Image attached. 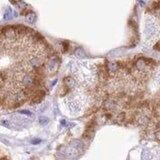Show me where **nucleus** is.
I'll return each mask as SVG.
<instances>
[{
  "label": "nucleus",
  "mask_w": 160,
  "mask_h": 160,
  "mask_svg": "<svg viewBox=\"0 0 160 160\" xmlns=\"http://www.w3.org/2000/svg\"><path fill=\"white\" fill-rule=\"evenodd\" d=\"M1 31H2V33H3L4 38L6 40L15 41L18 37L17 33H16L14 28H13V26H5V27H3V28H1Z\"/></svg>",
  "instance_id": "1"
},
{
  "label": "nucleus",
  "mask_w": 160,
  "mask_h": 160,
  "mask_svg": "<svg viewBox=\"0 0 160 160\" xmlns=\"http://www.w3.org/2000/svg\"><path fill=\"white\" fill-rule=\"evenodd\" d=\"M58 63H59V60L57 59L56 56L51 57V58L48 60L47 64H46V69L50 73H54L55 71L57 70V68H58Z\"/></svg>",
  "instance_id": "2"
},
{
  "label": "nucleus",
  "mask_w": 160,
  "mask_h": 160,
  "mask_svg": "<svg viewBox=\"0 0 160 160\" xmlns=\"http://www.w3.org/2000/svg\"><path fill=\"white\" fill-rule=\"evenodd\" d=\"M31 96H32L31 103H39V102L42 101V99L44 98V96H45V92H44L43 90H38V91H35Z\"/></svg>",
  "instance_id": "3"
},
{
  "label": "nucleus",
  "mask_w": 160,
  "mask_h": 160,
  "mask_svg": "<svg viewBox=\"0 0 160 160\" xmlns=\"http://www.w3.org/2000/svg\"><path fill=\"white\" fill-rule=\"evenodd\" d=\"M30 64H31L34 68H39L41 65L43 64V60L40 58V57H33V58L30 60Z\"/></svg>",
  "instance_id": "4"
},
{
  "label": "nucleus",
  "mask_w": 160,
  "mask_h": 160,
  "mask_svg": "<svg viewBox=\"0 0 160 160\" xmlns=\"http://www.w3.org/2000/svg\"><path fill=\"white\" fill-rule=\"evenodd\" d=\"M25 18H26V20L29 22V23H33V22L35 21V14L32 12V11H29V12L26 13Z\"/></svg>",
  "instance_id": "5"
},
{
  "label": "nucleus",
  "mask_w": 160,
  "mask_h": 160,
  "mask_svg": "<svg viewBox=\"0 0 160 160\" xmlns=\"http://www.w3.org/2000/svg\"><path fill=\"white\" fill-rule=\"evenodd\" d=\"M12 15H13L12 14V9H11V8H8L4 13V19L5 20H9V19L12 18Z\"/></svg>",
  "instance_id": "6"
},
{
  "label": "nucleus",
  "mask_w": 160,
  "mask_h": 160,
  "mask_svg": "<svg viewBox=\"0 0 160 160\" xmlns=\"http://www.w3.org/2000/svg\"><path fill=\"white\" fill-rule=\"evenodd\" d=\"M39 122H40V124H42V125H45L46 123H48V119L46 117H40Z\"/></svg>",
  "instance_id": "7"
},
{
  "label": "nucleus",
  "mask_w": 160,
  "mask_h": 160,
  "mask_svg": "<svg viewBox=\"0 0 160 160\" xmlns=\"http://www.w3.org/2000/svg\"><path fill=\"white\" fill-rule=\"evenodd\" d=\"M62 46H63V50L66 51L68 49V46H69V44H68L67 41H63V42H62Z\"/></svg>",
  "instance_id": "8"
},
{
  "label": "nucleus",
  "mask_w": 160,
  "mask_h": 160,
  "mask_svg": "<svg viewBox=\"0 0 160 160\" xmlns=\"http://www.w3.org/2000/svg\"><path fill=\"white\" fill-rule=\"evenodd\" d=\"M21 113V114H25V115H28V116H31V113H30L28 110H21V111H19Z\"/></svg>",
  "instance_id": "9"
},
{
  "label": "nucleus",
  "mask_w": 160,
  "mask_h": 160,
  "mask_svg": "<svg viewBox=\"0 0 160 160\" xmlns=\"http://www.w3.org/2000/svg\"><path fill=\"white\" fill-rule=\"evenodd\" d=\"M1 124H2V125H4V126H6V127H8V126H9V123H8L7 120H2V121H1Z\"/></svg>",
  "instance_id": "10"
},
{
  "label": "nucleus",
  "mask_w": 160,
  "mask_h": 160,
  "mask_svg": "<svg viewBox=\"0 0 160 160\" xmlns=\"http://www.w3.org/2000/svg\"><path fill=\"white\" fill-rule=\"evenodd\" d=\"M39 142H40L39 139H35V140H33V141H32L33 144H37V143H39Z\"/></svg>",
  "instance_id": "11"
},
{
  "label": "nucleus",
  "mask_w": 160,
  "mask_h": 160,
  "mask_svg": "<svg viewBox=\"0 0 160 160\" xmlns=\"http://www.w3.org/2000/svg\"><path fill=\"white\" fill-rule=\"evenodd\" d=\"M61 123H62V124H63V125H65V124H66V121H65V120H64V119H63V120H62V121H61Z\"/></svg>",
  "instance_id": "12"
},
{
  "label": "nucleus",
  "mask_w": 160,
  "mask_h": 160,
  "mask_svg": "<svg viewBox=\"0 0 160 160\" xmlns=\"http://www.w3.org/2000/svg\"><path fill=\"white\" fill-rule=\"evenodd\" d=\"M155 49H156V50H158V43H156V45H155Z\"/></svg>",
  "instance_id": "13"
},
{
  "label": "nucleus",
  "mask_w": 160,
  "mask_h": 160,
  "mask_svg": "<svg viewBox=\"0 0 160 160\" xmlns=\"http://www.w3.org/2000/svg\"><path fill=\"white\" fill-rule=\"evenodd\" d=\"M1 160H8V159H7V158H2Z\"/></svg>",
  "instance_id": "14"
},
{
  "label": "nucleus",
  "mask_w": 160,
  "mask_h": 160,
  "mask_svg": "<svg viewBox=\"0 0 160 160\" xmlns=\"http://www.w3.org/2000/svg\"><path fill=\"white\" fill-rule=\"evenodd\" d=\"M0 90H1V86H0Z\"/></svg>",
  "instance_id": "15"
}]
</instances>
